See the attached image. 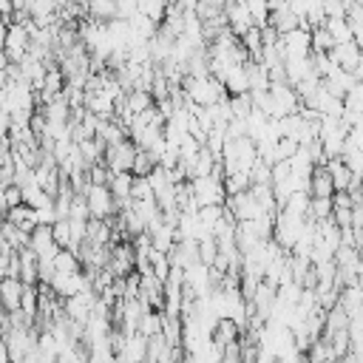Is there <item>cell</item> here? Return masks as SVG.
Segmentation results:
<instances>
[{"mask_svg":"<svg viewBox=\"0 0 363 363\" xmlns=\"http://www.w3.org/2000/svg\"><path fill=\"white\" fill-rule=\"evenodd\" d=\"M182 88H184L187 102H193L199 108H210V105H218V102L227 99L224 85L216 77H210V74L207 77H184Z\"/></svg>","mask_w":363,"mask_h":363,"instance_id":"obj_1","label":"cell"},{"mask_svg":"<svg viewBox=\"0 0 363 363\" xmlns=\"http://www.w3.org/2000/svg\"><path fill=\"white\" fill-rule=\"evenodd\" d=\"M187 184H190V196H193L196 207H210V204L227 201V190H224L221 176H199V179H190Z\"/></svg>","mask_w":363,"mask_h":363,"instance_id":"obj_2","label":"cell"},{"mask_svg":"<svg viewBox=\"0 0 363 363\" xmlns=\"http://www.w3.org/2000/svg\"><path fill=\"white\" fill-rule=\"evenodd\" d=\"M82 196L88 201L91 218H111V216L119 213V204H116V199H113V193H111L108 184H91L88 182V187L82 190Z\"/></svg>","mask_w":363,"mask_h":363,"instance_id":"obj_3","label":"cell"},{"mask_svg":"<svg viewBox=\"0 0 363 363\" xmlns=\"http://www.w3.org/2000/svg\"><path fill=\"white\" fill-rule=\"evenodd\" d=\"M281 48H284V57H286V60L309 57V54H312V31L301 26V28L284 34V37H281Z\"/></svg>","mask_w":363,"mask_h":363,"instance_id":"obj_4","label":"cell"},{"mask_svg":"<svg viewBox=\"0 0 363 363\" xmlns=\"http://www.w3.org/2000/svg\"><path fill=\"white\" fill-rule=\"evenodd\" d=\"M28 250H31L40 261L51 264V261H54V255L60 252V244L54 241L51 227H37V230L31 233V238H28Z\"/></svg>","mask_w":363,"mask_h":363,"instance_id":"obj_5","label":"cell"},{"mask_svg":"<svg viewBox=\"0 0 363 363\" xmlns=\"http://www.w3.org/2000/svg\"><path fill=\"white\" fill-rule=\"evenodd\" d=\"M224 17H227V28H230L235 37H241L244 31H250V28L255 26V20H252L247 3H230V6H224Z\"/></svg>","mask_w":363,"mask_h":363,"instance_id":"obj_6","label":"cell"},{"mask_svg":"<svg viewBox=\"0 0 363 363\" xmlns=\"http://www.w3.org/2000/svg\"><path fill=\"white\" fill-rule=\"evenodd\" d=\"M267 26H272V28L284 37V34H289V31L301 28V26H303V20H301V17H298V14L284 3L281 9H272V11H269V23H267Z\"/></svg>","mask_w":363,"mask_h":363,"instance_id":"obj_7","label":"cell"},{"mask_svg":"<svg viewBox=\"0 0 363 363\" xmlns=\"http://www.w3.org/2000/svg\"><path fill=\"white\" fill-rule=\"evenodd\" d=\"M309 196H312V199H332V196H335V184H332V176H329L326 164H318V167L312 170Z\"/></svg>","mask_w":363,"mask_h":363,"instance_id":"obj_8","label":"cell"},{"mask_svg":"<svg viewBox=\"0 0 363 363\" xmlns=\"http://www.w3.org/2000/svg\"><path fill=\"white\" fill-rule=\"evenodd\" d=\"M360 54H363V51H360L354 43H340V45H335V48L329 51V57H332L343 71H349V74H352L354 65L360 62Z\"/></svg>","mask_w":363,"mask_h":363,"instance_id":"obj_9","label":"cell"},{"mask_svg":"<svg viewBox=\"0 0 363 363\" xmlns=\"http://www.w3.org/2000/svg\"><path fill=\"white\" fill-rule=\"evenodd\" d=\"M238 40H241L244 51L250 54V60H258V57H261V51H264V31H261V26H252V28L244 31Z\"/></svg>","mask_w":363,"mask_h":363,"instance_id":"obj_10","label":"cell"},{"mask_svg":"<svg viewBox=\"0 0 363 363\" xmlns=\"http://www.w3.org/2000/svg\"><path fill=\"white\" fill-rule=\"evenodd\" d=\"M167 6H170V0H136L139 14H145V17L153 20L156 26H162V20H164V14H167Z\"/></svg>","mask_w":363,"mask_h":363,"instance_id":"obj_11","label":"cell"},{"mask_svg":"<svg viewBox=\"0 0 363 363\" xmlns=\"http://www.w3.org/2000/svg\"><path fill=\"white\" fill-rule=\"evenodd\" d=\"M323 26H326V31L332 34L335 45H340V43H352V28H349L346 17H329Z\"/></svg>","mask_w":363,"mask_h":363,"instance_id":"obj_12","label":"cell"},{"mask_svg":"<svg viewBox=\"0 0 363 363\" xmlns=\"http://www.w3.org/2000/svg\"><path fill=\"white\" fill-rule=\"evenodd\" d=\"M332 48H335V40H332V34L326 31V26L312 28V54H329Z\"/></svg>","mask_w":363,"mask_h":363,"instance_id":"obj_13","label":"cell"},{"mask_svg":"<svg viewBox=\"0 0 363 363\" xmlns=\"http://www.w3.org/2000/svg\"><path fill=\"white\" fill-rule=\"evenodd\" d=\"M343 108L352 111V113H357V116H363V82H354L352 85V91L343 96Z\"/></svg>","mask_w":363,"mask_h":363,"instance_id":"obj_14","label":"cell"},{"mask_svg":"<svg viewBox=\"0 0 363 363\" xmlns=\"http://www.w3.org/2000/svg\"><path fill=\"white\" fill-rule=\"evenodd\" d=\"M326 20L329 17H346V0H323Z\"/></svg>","mask_w":363,"mask_h":363,"instance_id":"obj_15","label":"cell"},{"mask_svg":"<svg viewBox=\"0 0 363 363\" xmlns=\"http://www.w3.org/2000/svg\"><path fill=\"white\" fill-rule=\"evenodd\" d=\"M68 3H79V6H88V0H68Z\"/></svg>","mask_w":363,"mask_h":363,"instance_id":"obj_16","label":"cell"}]
</instances>
